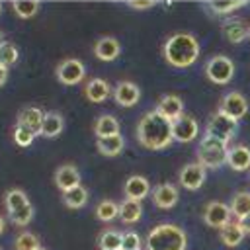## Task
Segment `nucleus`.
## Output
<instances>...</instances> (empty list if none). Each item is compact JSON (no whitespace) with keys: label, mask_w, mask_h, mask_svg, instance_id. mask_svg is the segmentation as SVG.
<instances>
[{"label":"nucleus","mask_w":250,"mask_h":250,"mask_svg":"<svg viewBox=\"0 0 250 250\" xmlns=\"http://www.w3.org/2000/svg\"><path fill=\"white\" fill-rule=\"evenodd\" d=\"M121 250H141V238H139V234H137V232H133V230L123 232Z\"/></svg>","instance_id":"e433bc0d"},{"label":"nucleus","mask_w":250,"mask_h":250,"mask_svg":"<svg viewBox=\"0 0 250 250\" xmlns=\"http://www.w3.org/2000/svg\"><path fill=\"white\" fill-rule=\"evenodd\" d=\"M55 74L59 78L61 84H66V86H76L84 80L86 76V66L80 59H62L57 68H55Z\"/></svg>","instance_id":"6e6552de"},{"label":"nucleus","mask_w":250,"mask_h":250,"mask_svg":"<svg viewBox=\"0 0 250 250\" xmlns=\"http://www.w3.org/2000/svg\"><path fill=\"white\" fill-rule=\"evenodd\" d=\"M0 12H2V2H0Z\"/></svg>","instance_id":"37998d69"},{"label":"nucleus","mask_w":250,"mask_h":250,"mask_svg":"<svg viewBox=\"0 0 250 250\" xmlns=\"http://www.w3.org/2000/svg\"><path fill=\"white\" fill-rule=\"evenodd\" d=\"M137 141L150 150H162L174 141L172 121L156 109H148L137 123Z\"/></svg>","instance_id":"f257e3e1"},{"label":"nucleus","mask_w":250,"mask_h":250,"mask_svg":"<svg viewBox=\"0 0 250 250\" xmlns=\"http://www.w3.org/2000/svg\"><path fill=\"white\" fill-rule=\"evenodd\" d=\"M119 131H121L119 121H117L113 115H109V113H104V115L96 117V121H94V135H96V139L121 135Z\"/></svg>","instance_id":"4be33fe9"},{"label":"nucleus","mask_w":250,"mask_h":250,"mask_svg":"<svg viewBox=\"0 0 250 250\" xmlns=\"http://www.w3.org/2000/svg\"><path fill=\"white\" fill-rule=\"evenodd\" d=\"M230 207L223 201H211L205 205V211H203V221L205 225L209 227H215V229H223L230 223Z\"/></svg>","instance_id":"f8f14e48"},{"label":"nucleus","mask_w":250,"mask_h":250,"mask_svg":"<svg viewBox=\"0 0 250 250\" xmlns=\"http://www.w3.org/2000/svg\"><path fill=\"white\" fill-rule=\"evenodd\" d=\"M230 213L236 219H242L246 215H250V191H236L230 199Z\"/></svg>","instance_id":"bb28decb"},{"label":"nucleus","mask_w":250,"mask_h":250,"mask_svg":"<svg viewBox=\"0 0 250 250\" xmlns=\"http://www.w3.org/2000/svg\"><path fill=\"white\" fill-rule=\"evenodd\" d=\"M12 8H14V12H16L20 18L29 20V18H33V16L37 14L39 2H37V0H16V2L12 4Z\"/></svg>","instance_id":"473e14b6"},{"label":"nucleus","mask_w":250,"mask_h":250,"mask_svg":"<svg viewBox=\"0 0 250 250\" xmlns=\"http://www.w3.org/2000/svg\"><path fill=\"white\" fill-rule=\"evenodd\" d=\"M162 57L170 66L188 68L199 57V41L188 31L170 33L162 45Z\"/></svg>","instance_id":"f03ea898"},{"label":"nucleus","mask_w":250,"mask_h":250,"mask_svg":"<svg viewBox=\"0 0 250 250\" xmlns=\"http://www.w3.org/2000/svg\"><path fill=\"white\" fill-rule=\"evenodd\" d=\"M154 109L160 111L170 121H176L178 117H182L186 113L184 111V100L178 94H164V96H160L156 105H154Z\"/></svg>","instance_id":"4468645a"},{"label":"nucleus","mask_w":250,"mask_h":250,"mask_svg":"<svg viewBox=\"0 0 250 250\" xmlns=\"http://www.w3.org/2000/svg\"><path fill=\"white\" fill-rule=\"evenodd\" d=\"M242 238H244V230H242V227L238 225V221H236V223L230 221L227 227L221 229V240H223L225 246L234 248V246H238V244L242 242Z\"/></svg>","instance_id":"a878e982"},{"label":"nucleus","mask_w":250,"mask_h":250,"mask_svg":"<svg viewBox=\"0 0 250 250\" xmlns=\"http://www.w3.org/2000/svg\"><path fill=\"white\" fill-rule=\"evenodd\" d=\"M43 115L45 111L37 105H25L23 109L18 111V119L16 125H21L25 129H29L35 135H41V123H43Z\"/></svg>","instance_id":"2eb2a0df"},{"label":"nucleus","mask_w":250,"mask_h":250,"mask_svg":"<svg viewBox=\"0 0 250 250\" xmlns=\"http://www.w3.org/2000/svg\"><path fill=\"white\" fill-rule=\"evenodd\" d=\"M96 217L102 221V223H111L113 219L119 217V205L111 199H104L98 203L96 207Z\"/></svg>","instance_id":"7c9ffc66"},{"label":"nucleus","mask_w":250,"mask_h":250,"mask_svg":"<svg viewBox=\"0 0 250 250\" xmlns=\"http://www.w3.org/2000/svg\"><path fill=\"white\" fill-rule=\"evenodd\" d=\"M150 197L156 207L160 209H172L178 203V188L174 184H158L152 191Z\"/></svg>","instance_id":"6ab92c4d"},{"label":"nucleus","mask_w":250,"mask_h":250,"mask_svg":"<svg viewBox=\"0 0 250 250\" xmlns=\"http://www.w3.org/2000/svg\"><path fill=\"white\" fill-rule=\"evenodd\" d=\"M248 27H250V25H246L244 21H238V20L229 21V23L225 25V37H227V41H230V43H240V41H244V39L248 37Z\"/></svg>","instance_id":"c85d7f7f"},{"label":"nucleus","mask_w":250,"mask_h":250,"mask_svg":"<svg viewBox=\"0 0 250 250\" xmlns=\"http://www.w3.org/2000/svg\"><path fill=\"white\" fill-rule=\"evenodd\" d=\"M111 94H113L115 104L121 107H133L141 100V88H139V84H135L131 80H119L113 86Z\"/></svg>","instance_id":"9d476101"},{"label":"nucleus","mask_w":250,"mask_h":250,"mask_svg":"<svg viewBox=\"0 0 250 250\" xmlns=\"http://www.w3.org/2000/svg\"><path fill=\"white\" fill-rule=\"evenodd\" d=\"M125 146V139L121 135H113V137H102L96 141V148L100 154L104 156H117Z\"/></svg>","instance_id":"b1692460"},{"label":"nucleus","mask_w":250,"mask_h":250,"mask_svg":"<svg viewBox=\"0 0 250 250\" xmlns=\"http://www.w3.org/2000/svg\"><path fill=\"white\" fill-rule=\"evenodd\" d=\"M0 250H2V248H0Z\"/></svg>","instance_id":"de8ad7c7"},{"label":"nucleus","mask_w":250,"mask_h":250,"mask_svg":"<svg viewBox=\"0 0 250 250\" xmlns=\"http://www.w3.org/2000/svg\"><path fill=\"white\" fill-rule=\"evenodd\" d=\"M238 225L242 227V230H244V234H250V215H246V217H242V219H238Z\"/></svg>","instance_id":"58836bf2"},{"label":"nucleus","mask_w":250,"mask_h":250,"mask_svg":"<svg viewBox=\"0 0 250 250\" xmlns=\"http://www.w3.org/2000/svg\"><path fill=\"white\" fill-rule=\"evenodd\" d=\"M123 191H125V199H135V201H141L148 195L150 191V184L145 176H139V174H133L125 180V186H123Z\"/></svg>","instance_id":"aec40b11"},{"label":"nucleus","mask_w":250,"mask_h":250,"mask_svg":"<svg viewBox=\"0 0 250 250\" xmlns=\"http://www.w3.org/2000/svg\"><path fill=\"white\" fill-rule=\"evenodd\" d=\"M4 205L8 209V219L18 225V227H25L31 223L33 219V205L29 203L27 195L23 189L20 188H12L6 191L4 195Z\"/></svg>","instance_id":"20e7f679"},{"label":"nucleus","mask_w":250,"mask_h":250,"mask_svg":"<svg viewBox=\"0 0 250 250\" xmlns=\"http://www.w3.org/2000/svg\"><path fill=\"white\" fill-rule=\"evenodd\" d=\"M146 250H186L188 236L182 227L172 223L156 225L146 234Z\"/></svg>","instance_id":"7ed1b4c3"},{"label":"nucleus","mask_w":250,"mask_h":250,"mask_svg":"<svg viewBox=\"0 0 250 250\" xmlns=\"http://www.w3.org/2000/svg\"><path fill=\"white\" fill-rule=\"evenodd\" d=\"M143 215V205L141 201H135V199H125L119 203V219L125 223V225H133L141 219Z\"/></svg>","instance_id":"393cba45"},{"label":"nucleus","mask_w":250,"mask_h":250,"mask_svg":"<svg viewBox=\"0 0 250 250\" xmlns=\"http://www.w3.org/2000/svg\"><path fill=\"white\" fill-rule=\"evenodd\" d=\"M236 133H238V121L236 119L229 117L221 109H215L211 113L207 127H205V137H213V139H219V141L229 145Z\"/></svg>","instance_id":"423d86ee"},{"label":"nucleus","mask_w":250,"mask_h":250,"mask_svg":"<svg viewBox=\"0 0 250 250\" xmlns=\"http://www.w3.org/2000/svg\"><path fill=\"white\" fill-rule=\"evenodd\" d=\"M55 184L64 193L76 186H80V172L74 164H61L55 172Z\"/></svg>","instance_id":"f3484780"},{"label":"nucleus","mask_w":250,"mask_h":250,"mask_svg":"<svg viewBox=\"0 0 250 250\" xmlns=\"http://www.w3.org/2000/svg\"><path fill=\"white\" fill-rule=\"evenodd\" d=\"M172 133H174V141L191 143L199 133V123L191 113H184L182 117L172 121Z\"/></svg>","instance_id":"9b49d317"},{"label":"nucleus","mask_w":250,"mask_h":250,"mask_svg":"<svg viewBox=\"0 0 250 250\" xmlns=\"http://www.w3.org/2000/svg\"><path fill=\"white\" fill-rule=\"evenodd\" d=\"M84 94L92 104H102L111 94V86L104 78H88V82L84 86Z\"/></svg>","instance_id":"412c9836"},{"label":"nucleus","mask_w":250,"mask_h":250,"mask_svg":"<svg viewBox=\"0 0 250 250\" xmlns=\"http://www.w3.org/2000/svg\"><path fill=\"white\" fill-rule=\"evenodd\" d=\"M39 250H47V248H43V246H41V248H39Z\"/></svg>","instance_id":"c03bdc74"},{"label":"nucleus","mask_w":250,"mask_h":250,"mask_svg":"<svg viewBox=\"0 0 250 250\" xmlns=\"http://www.w3.org/2000/svg\"><path fill=\"white\" fill-rule=\"evenodd\" d=\"M121 242H123V232L113 229L104 230L98 238V244L102 250H121Z\"/></svg>","instance_id":"c756f323"},{"label":"nucleus","mask_w":250,"mask_h":250,"mask_svg":"<svg viewBox=\"0 0 250 250\" xmlns=\"http://www.w3.org/2000/svg\"><path fill=\"white\" fill-rule=\"evenodd\" d=\"M64 129V119L59 111H45L43 115V123H41V135L47 139H53L57 135H61Z\"/></svg>","instance_id":"5701e85b"},{"label":"nucleus","mask_w":250,"mask_h":250,"mask_svg":"<svg viewBox=\"0 0 250 250\" xmlns=\"http://www.w3.org/2000/svg\"><path fill=\"white\" fill-rule=\"evenodd\" d=\"M12 139H14V143L18 146H29L33 143V139H35V133H31L29 129H25L21 125H16L12 129Z\"/></svg>","instance_id":"c9c22d12"},{"label":"nucleus","mask_w":250,"mask_h":250,"mask_svg":"<svg viewBox=\"0 0 250 250\" xmlns=\"http://www.w3.org/2000/svg\"><path fill=\"white\" fill-rule=\"evenodd\" d=\"M4 225H6V223H4V217H2V215H0V234H2V232H4Z\"/></svg>","instance_id":"a19ab883"},{"label":"nucleus","mask_w":250,"mask_h":250,"mask_svg":"<svg viewBox=\"0 0 250 250\" xmlns=\"http://www.w3.org/2000/svg\"><path fill=\"white\" fill-rule=\"evenodd\" d=\"M217 109H221L223 113H227L229 117H232V119H240V117H244L246 113H248V100L240 94V92H229V94H225L221 100H219V105H217Z\"/></svg>","instance_id":"1a4fd4ad"},{"label":"nucleus","mask_w":250,"mask_h":250,"mask_svg":"<svg viewBox=\"0 0 250 250\" xmlns=\"http://www.w3.org/2000/svg\"><path fill=\"white\" fill-rule=\"evenodd\" d=\"M14 246H16V250H39L41 248L39 238L33 232H27V230H23V232H20L16 236Z\"/></svg>","instance_id":"72a5a7b5"},{"label":"nucleus","mask_w":250,"mask_h":250,"mask_svg":"<svg viewBox=\"0 0 250 250\" xmlns=\"http://www.w3.org/2000/svg\"><path fill=\"white\" fill-rule=\"evenodd\" d=\"M119 53H121V45H119V41H117L115 37H111V35H104V37H100V39L94 43V55H96V59H100V61H105V62L115 61V59L119 57Z\"/></svg>","instance_id":"a211bd4d"},{"label":"nucleus","mask_w":250,"mask_h":250,"mask_svg":"<svg viewBox=\"0 0 250 250\" xmlns=\"http://www.w3.org/2000/svg\"><path fill=\"white\" fill-rule=\"evenodd\" d=\"M246 2L244 0H213L207 4V8L219 16H225V14H230L234 10H238L240 6H244Z\"/></svg>","instance_id":"2f4dec72"},{"label":"nucleus","mask_w":250,"mask_h":250,"mask_svg":"<svg viewBox=\"0 0 250 250\" xmlns=\"http://www.w3.org/2000/svg\"><path fill=\"white\" fill-rule=\"evenodd\" d=\"M62 201L70 209H80L88 201V189L84 186H76V188H72V189H68V191L62 193Z\"/></svg>","instance_id":"cd10ccee"},{"label":"nucleus","mask_w":250,"mask_h":250,"mask_svg":"<svg viewBox=\"0 0 250 250\" xmlns=\"http://www.w3.org/2000/svg\"><path fill=\"white\" fill-rule=\"evenodd\" d=\"M18 57H20V53H18V47L14 43L4 41L0 45V66H6L8 68L10 64H14L18 61Z\"/></svg>","instance_id":"f704fd0d"},{"label":"nucleus","mask_w":250,"mask_h":250,"mask_svg":"<svg viewBox=\"0 0 250 250\" xmlns=\"http://www.w3.org/2000/svg\"><path fill=\"white\" fill-rule=\"evenodd\" d=\"M205 76L213 82V84H229L234 76V62L230 57L227 55H213L207 62H205Z\"/></svg>","instance_id":"0eeeda50"},{"label":"nucleus","mask_w":250,"mask_h":250,"mask_svg":"<svg viewBox=\"0 0 250 250\" xmlns=\"http://www.w3.org/2000/svg\"><path fill=\"white\" fill-rule=\"evenodd\" d=\"M4 41H6V39H4V33H2V31H0V45H2V43H4Z\"/></svg>","instance_id":"79ce46f5"},{"label":"nucleus","mask_w":250,"mask_h":250,"mask_svg":"<svg viewBox=\"0 0 250 250\" xmlns=\"http://www.w3.org/2000/svg\"><path fill=\"white\" fill-rule=\"evenodd\" d=\"M227 164L236 172L248 170L250 168V146L244 143L230 145L227 150Z\"/></svg>","instance_id":"dca6fc26"},{"label":"nucleus","mask_w":250,"mask_h":250,"mask_svg":"<svg viewBox=\"0 0 250 250\" xmlns=\"http://www.w3.org/2000/svg\"><path fill=\"white\" fill-rule=\"evenodd\" d=\"M248 37H250V27H248Z\"/></svg>","instance_id":"a18cd8bd"},{"label":"nucleus","mask_w":250,"mask_h":250,"mask_svg":"<svg viewBox=\"0 0 250 250\" xmlns=\"http://www.w3.org/2000/svg\"><path fill=\"white\" fill-rule=\"evenodd\" d=\"M8 80V68L6 66H0V86H4Z\"/></svg>","instance_id":"ea45409f"},{"label":"nucleus","mask_w":250,"mask_h":250,"mask_svg":"<svg viewBox=\"0 0 250 250\" xmlns=\"http://www.w3.org/2000/svg\"><path fill=\"white\" fill-rule=\"evenodd\" d=\"M227 143L203 135L197 145V162L205 168H221L223 164H227Z\"/></svg>","instance_id":"39448f33"},{"label":"nucleus","mask_w":250,"mask_h":250,"mask_svg":"<svg viewBox=\"0 0 250 250\" xmlns=\"http://www.w3.org/2000/svg\"><path fill=\"white\" fill-rule=\"evenodd\" d=\"M205 176H207V168L201 166L197 160L195 162H189L186 166H182L180 170V186L193 191V189H199L205 182Z\"/></svg>","instance_id":"ddd939ff"},{"label":"nucleus","mask_w":250,"mask_h":250,"mask_svg":"<svg viewBox=\"0 0 250 250\" xmlns=\"http://www.w3.org/2000/svg\"><path fill=\"white\" fill-rule=\"evenodd\" d=\"M156 2L154 0H131L129 6L135 8V10H146V8H152Z\"/></svg>","instance_id":"4c0bfd02"},{"label":"nucleus","mask_w":250,"mask_h":250,"mask_svg":"<svg viewBox=\"0 0 250 250\" xmlns=\"http://www.w3.org/2000/svg\"><path fill=\"white\" fill-rule=\"evenodd\" d=\"M141 250H143V248H141Z\"/></svg>","instance_id":"49530a36"}]
</instances>
